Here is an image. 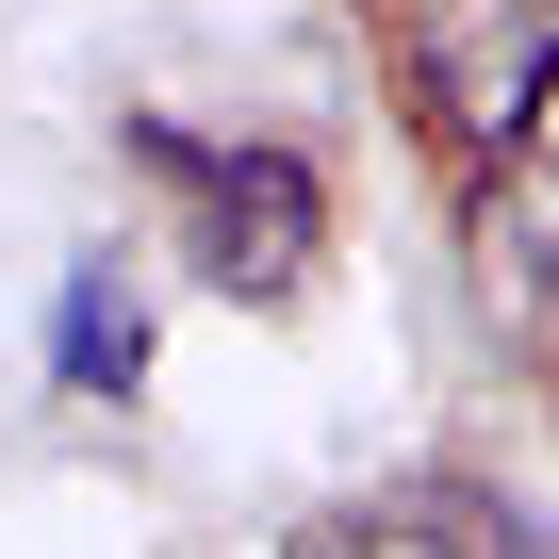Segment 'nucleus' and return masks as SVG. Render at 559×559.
<instances>
[{
	"mask_svg": "<svg viewBox=\"0 0 559 559\" xmlns=\"http://www.w3.org/2000/svg\"><path fill=\"white\" fill-rule=\"evenodd\" d=\"M148 165L181 181V263L214 280V297L280 313V297H313V263H330V181L297 148H214V132H148Z\"/></svg>",
	"mask_w": 559,
	"mask_h": 559,
	"instance_id": "f257e3e1",
	"label": "nucleus"
},
{
	"mask_svg": "<svg viewBox=\"0 0 559 559\" xmlns=\"http://www.w3.org/2000/svg\"><path fill=\"white\" fill-rule=\"evenodd\" d=\"M477 280H493L510 330H559V198H543V181H493V214H477Z\"/></svg>",
	"mask_w": 559,
	"mask_h": 559,
	"instance_id": "7ed1b4c3",
	"label": "nucleus"
},
{
	"mask_svg": "<svg viewBox=\"0 0 559 559\" xmlns=\"http://www.w3.org/2000/svg\"><path fill=\"white\" fill-rule=\"evenodd\" d=\"M280 559H477V526L444 493H362V510H313Z\"/></svg>",
	"mask_w": 559,
	"mask_h": 559,
	"instance_id": "20e7f679",
	"label": "nucleus"
},
{
	"mask_svg": "<svg viewBox=\"0 0 559 559\" xmlns=\"http://www.w3.org/2000/svg\"><path fill=\"white\" fill-rule=\"evenodd\" d=\"M50 362H67L83 395H132V379H148V313H132V263H83V280H67V346H50Z\"/></svg>",
	"mask_w": 559,
	"mask_h": 559,
	"instance_id": "39448f33",
	"label": "nucleus"
},
{
	"mask_svg": "<svg viewBox=\"0 0 559 559\" xmlns=\"http://www.w3.org/2000/svg\"><path fill=\"white\" fill-rule=\"evenodd\" d=\"M559 83V0H412V116L461 165H510Z\"/></svg>",
	"mask_w": 559,
	"mask_h": 559,
	"instance_id": "f03ea898",
	"label": "nucleus"
}]
</instances>
